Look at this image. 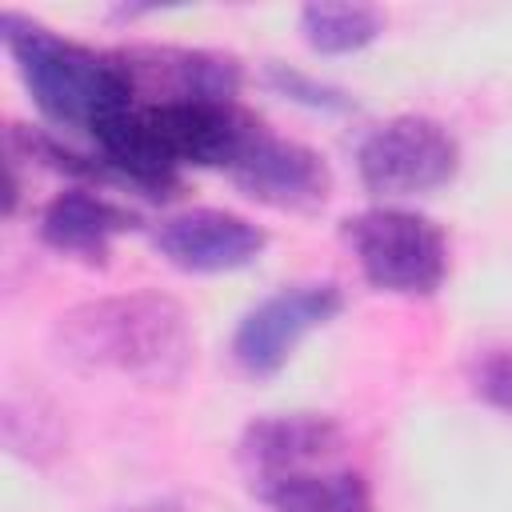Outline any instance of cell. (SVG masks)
<instances>
[{
  "label": "cell",
  "mask_w": 512,
  "mask_h": 512,
  "mask_svg": "<svg viewBox=\"0 0 512 512\" xmlns=\"http://www.w3.org/2000/svg\"><path fill=\"white\" fill-rule=\"evenodd\" d=\"M52 352L80 376L172 388L196 360V332L180 300L164 292H120L68 308L52 324Z\"/></svg>",
  "instance_id": "cell-1"
},
{
  "label": "cell",
  "mask_w": 512,
  "mask_h": 512,
  "mask_svg": "<svg viewBox=\"0 0 512 512\" xmlns=\"http://www.w3.org/2000/svg\"><path fill=\"white\" fill-rule=\"evenodd\" d=\"M0 32L36 108L56 124L92 132L104 116L136 100L124 56H104L84 44H72L20 12H4Z\"/></svg>",
  "instance_id": "cell-2"
},
{
  "label": "cell",
  "mask_w": 512,
  "mask_h": 512,
  "mask_svg": "<svg viewBox=\"0 0 512 512\" xmlns=\"http://www.w3.org/2000/svg\"><path fill=\"white\" fill-rule=\"evenodd\" d=\"M344 240L380 292L396 296H432L448 276V240L444 232L408 208H368L344 220Z\"/></svg>",
  "instance_id": "cell-3"
},
{
  "label": "cell",
  "mask_w": 512,
  "mask_h": 512,
  "mask_svg": "<svg viewBox=\"0 0 512 512\" xmlns=\"http://www.w3.org/2000/svg\"><path fill=\"white\" fill-rule=\"evenodd\" d=\"M356 168L364 188L384 200L420 196L456 176L460 148L444 124L428 116H396L364 136Z\"/></svg>",
  "instance_id": "cell-4"
},
{
  "label": "cell",
  "mask_w": 512,
  "mask_h": 512,
  "mask_svg": "<svg viewBox=\"0 0 512 512\" xmlns=\"http://www.w3.org/2000/svg\"><path fill=\"white\" fill-rule=\"evenodd\" d=\"M344 308V292L332 280H308L264 296L244 312L232 336V356L248 376H272L288 364L296 344L324 328Z\"/></svg>",
  "instance_id": "cell-5"
},
{
  "label": "cell",
  "mask_w": 512,
  "mask_h": 512,
  "mask_svg": "<svg viewBox=\"0 0 512 512\" xmlns=\"http://www.w3.org/2000/svg\"><path fill=\"white\" fill-rule=\"evenodd\" d=\"M228 176L244 196L284 212H312L328 200V188H332V176L312 148L272 136L268 128L252 132V140L244 144Z\"/></svg>",
  "instance_id": "cell-6"
},
{
  "label": "cell",
  "mask_w": 512,
  "mask_h": 512,
  "mask_svg": "<svg viewBox=\"0 0 512 512\" xmlns=\"http://www.w3.org/2000/svg\"><path fill=\"white\" fill-rule=\"evenodd\" d=\"M268 244V232L248 216L224 208H188L156 228V248L180 272H232L252 264Z\"/></svg>",
  "instance_id": "cell-7"
},
{
  "label": "cell",
  "mask_w": 512,
  "mask_h": 512,
  "mask_svg": "<svg viewBox=\"0 0 512 512\" xmlns=\"http://www.w3.org/2000/svg\"><path fill=\"white\" fill-rule=\"evenodd\" d=\"M344 444V432L332 416L316 412H292V416H264L252 420L240 436V468L248 472L252 488L288 472H304L324 464Z\"/></svg>",
  "instance_id": "cell-8"
},
{
  "label": "cell",
  "mask_w": 512,
  "mask_h": 512,
  "mask_svg": "<svg viewBox=\"0 0 512 512\" xmlns=\"http://www.w3.org/2000/svg\"><path fill=\"white\" fill-rule=\"evenodd\" d=\"M128 228H136V216L100 192H60L40 212L44 244H52L56 252L84 256V260H104L108 244Z\"/></svg>",
  "instance_id": "cell-9"
},
{
  "label": "cell",
  "mask_w": 512,
  "mask_h": 512,
  "mask_svg": "<svg viewBox=\"0 0 512 512\" xmlns=\"http://www.w3.org/2000/svg\"><path fill=\"white\" fill-rule=\"evenodd\" d=\"M272 512H372V496L352 468H304L252 488Z\"/></svg>",
  "instance_id": "cell-10"
},
{
  "label": "cell",
  "mask_w": 512,
  "mask_h": 512,
  "mask_svg": "<svg viewBox=\"0 0 512 512\" xmlns=\"http://www.w3.org/2000/svg\"><path fill=\"white\" fill-rule=\"evenodd\" d=\"M300 32L308 48L324 56L360 52L384 32V16L368 4H304L300 8Z\"/></svg>",
  "instance_id": "cell-11"
},
{
  "label": "cell",
  "mask_w": 512,
  "mask_h": 512,
  "mask_svg": "<svg viewBox=\"0 0 512 512\" xmlns=\"http://www.w3.org/2000/svg\"><path fill=\"white\" fill-rule=\"evenodd\" d=\"M28 408H32V420H24V412L4 396V416H0V424H4V428H20V424H24V432L4 436V444H8L16 456L40 464V460H48V456L60 452V444H64V428H60L56 412H52L40 396H32Z\"/></svg>",
  "instance_id": "cell-12"
},
{
  "label": "cell",
  "mask_w": 512,
  "mask_h": 512,
  "mask_svg": "<svg viewBox=\"0 0 512 512\" xmlns=\"http://www.w3.org/2000/svg\"><path fill=\"white\" fill-rule=\"evenodd\" d=\"M264 76H268V84H272L276 92L292 96L296 104L324 108V112H344V108H352V100H348L340 88H332V84H324V80H316V76H304V72H296V68H288V64H268Z\"/></svg>",
  "instance_id": "cell-13"
},
{
  "label": "cell",
  "mask_w": 512,
  "mask_h": 512,
  "mask_svg": "<svg viewBox=\"0 0 512 512\" xmlns=\"http://www.w3.org/2000/svg\"><path fill=\"white\" fill-rule=\"evenodd\" d=\"M476 392H480L492 408H500V412L512 416V352H496V356H488V360L480 364V372H476Z\"/></svg>",
  "instance_id": "cell-14"
},
{
  "label": "cell",
  "mask_w": 512,
  "mask_h": 512,
  "mask_svg": "<svg viewBox=\"0 0 512 512\" xmlns=\"http://www.w3.org/2000/svg\"><path fill=\"white\" fill-rule=\"evenodd\" d=\"M104 512H184V508H180V500H172V496H152V500H140V504L104 508Z\"/></svg>",
  "instance_id": "cell-15"
}]
</instances>
